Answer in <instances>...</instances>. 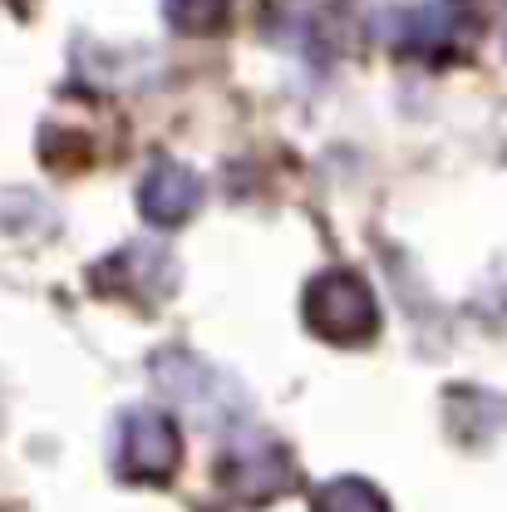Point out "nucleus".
<instances>
[{
  "label": "nucleus",
  "mask_w": 507,
  "mask_h": 512,
  "mask_svg": "<svg viewBox=\"0 0 507 512\" xmlns=\"http://www.w3.org/2000/svg\"><path fill=\"white\" fill-rule=\"evenodd\" d=\"M306 325L330 345H370L380 335V306L375 291L355 271H320L306 286Z\"/></svg>",
  "instance_id": "nucleus-2"
},
{
  "label": "nucleus",
  "mask_w": 507,
  "mask_h": 512,
  "mask_svg": "<svg viewBox=\"0 0 507 512\" xmlns=\"http://www.w3.org/2000/svg\"><path fill=\"white\" fill-rule=\"evenodd\" d=\"M89 286L104 296H124L133 306H158L178 286V261L158 242H128L124 252H114L89 271Z\"/></svg>",
  "instance_id": "nucleus-6"
},
{
  "label": "nucleus",
  "mask_w": 507,
  "mask_h": 512,
  "mask_svg": "<svg viewBox=\"0 0 507 512\" xmlns=\"http://www.w3.org/2000/svg\"><path fill=\"white\" fill-rule=\"evenodd\" d=\"M217 483L237 503H271V498L296 488V458H291V448L266 439V434H242L222 448Z\"/></svg>",
  "instance_id": "nucleus-4"
},
{
  "label": "nucleus",
  "mask_w": 507,
  "mask_h": 512,
  "mask_svg": "<svg viewBox=\"0 0 507 512\" xmlns=\"http://www.w3.org/2000/svg\"><path fill=\"white\" fill-rule=\"evenodd\" d=\"M153 380L163 384L168 399H178L192 419H202V424H237L247 414L242 389L227 380L222 370H212L202 355H192V350L153 355Z\"/></svg>",
  "instance_id": "nucleus-3"
},
{
  "label": "nucleus",
  "mask_w": 507,
  "mask_h": 512,
  "mask_svg": "<svg viewBox=\"0 0 507 512\" xmlns=\"http://www.w3.org/2000/svg\"><path fill=\"white\" fill-rule=\"evenodd\" d=\"M503 50H507V10H503Z\"/></svg>",
  "instance_id": "nucleus-11"
},
{
  "label": "nucleus",
  "mask_w": 507,
  "mask_h": 512,
  "mask_svg": "<svg viewBox=\"0 0 507 512\" xmlns=\"http://www.w3.org/2000/svg\"><path fill=\"white\" fill-rule=\"evenodd\" d=\"M197 207H202V183H197L192 168L173 163V158H158L143 173V183H138V212H143V222H153V227L168 232V227H183Z\"/></svg>",
  "instance_id": "nucleus-7"
},
{
  "label": "nucleus",
  "mask_w": 507,
  "mask_h": 512,
  "mask_svg": "<svg viewBox=\"0 0 507 512\" xmlns=\"http://www.w3.org/2000/svg\"><path fill=\"white\" fill-rule=\"evenodd\" d=\"M114 463L128 483H168L183 463V434L163 409H128L119 419Z\"/></svg>",
  "instance_id": "nucleus-5"
},
{
  "label": "nucleus",
  "mask_w": 507,
  "mask_h": 512,
  "mask_svg": "<svg viewBox=\"0 0 507 512\" xmlns=\"http://www.w3.org/2000/svg\"><path fill=\"white\" fill-rule=\"evenodd\" d=\"M163 15L183 35H217L232 15V0H163Z\"/></svg>",
  "instance_id": "nucleus-10"
},
{
  "label": "nucleus",
  "mask_w": 507,
  "mask_h": 512,
  "mask_svg": "<svg viewBox=\"0 0 507 512\" xmlns=\"http://www.w3.org/2000/svg\"><path fill=\"white\" fill-rule=\"evenodd\" d=\"M311 512H389L384 493L365 478H330L316 488V503Z\"/></svg>",
  "instance_id": "nucleus-9"
},
{
  "label": "nucleus",
  "mask_w": 507,
  "mask_h": 512,
  "mask_svg": "<svg viewBox=\"0 0 507 512\" xmlns=\"http://www.w3.org/2000/svg\"><path fill=\"white\" fill-rule=\"evenodd\" d=\"M375 40L399 55L444 64L468 55L478 40V10L473 0H429V5H389L375 15Z\"/></svg>",
  "instance_id": "nucleus-1"
},
{
  "label": "nucleus",
  "mask_w": 507,
  "mask_h": 512,
  "mask_svg": "<svg viewBox=\"0 0 507 512\" xmlns=\"http://www.w3.org/2000/svg\"><path fill=\"white\" fill-rule=\"evenodd\" d=\"M448 419H453V439L463 444H488L507 419V404L488 389H453L448 394Z\"/></svg>",
  "instance_id": "nucleus-8"
}]
</instances>
